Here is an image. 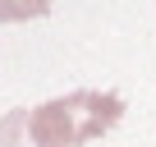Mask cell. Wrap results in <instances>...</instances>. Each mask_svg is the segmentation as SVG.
<instances>
[{
  "label": "cell",
  "mask_w": 156,
  "mask_h": 147,
  "mask_svg": "<svg viewBox=\"0 0 156 147\" xmlns=\"http://www.w3.org/2000/svg\"><path fill=\"white\" fill-rule=\"evenodd\" d=\"M55 0H0V23H28V19H41L51 14Z\"/></svg>",
  "instance_id": "2"
},
{
  "label": "cell",
  "mask_w": 156,
  "mask_h": 147,
  "mask_svg": "<svg viewBox=\"0 0 156 147\" xmlns=\"http://www.w3.org/2000/svg\"><path fill=\"white\" fill-rule=\"evenodd\" d=\"M124 115L115 92H69L46 106H23L0 120V147H83L110 133Z\"/></svg>",
  "instance_id": "1"
}]
</instances>
